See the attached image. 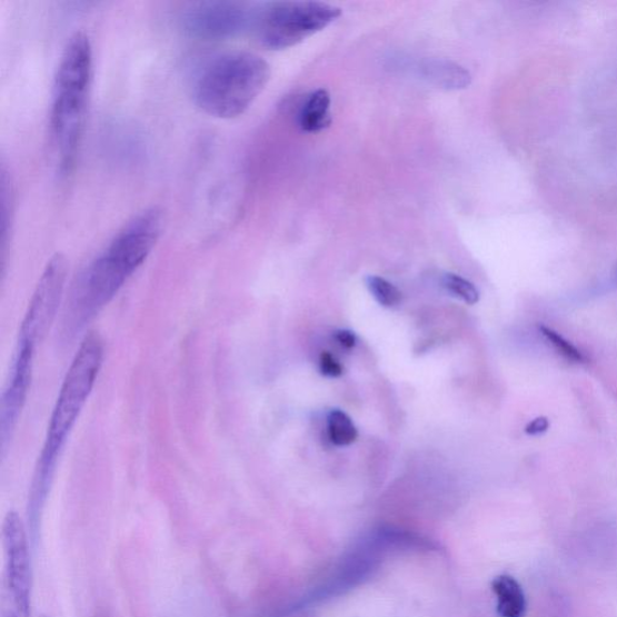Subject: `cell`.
<instances>
[{
  "instance_id": "7",
  "label": "cell",
  "mask_w": 617,
  "mask_h": 617,
  "mask_svg": "<svg viewBox=\"0 0 617 617\" xmlns=\"http://www.w3.org/2000/svg\"><path fill=\"white\" fill-rule=\"evenodd\" d=\"M252 12L235 2L193 4L183 16V28L200 40H225L246 31L252 24Z\"/></svg>"
},
{
  "instance_id": "13",
  "label": "cell",
  "mask_w": 617,
  "mask_h": 617,
  "mask_svg": "<svg viewBox=\"0 0 617 617\" xmlns=\"http://www.w3.org/2000/svg\"><path fill=\"white\" fill-rule=\"evenodd\" d=\"M538 331L543 338L550 344L555 351L565 358V360L578 365L586 362L585 355L577 347H574L565 337L554 331L553 328L538 325Z\"/></svg>"
},
{
  "instance_id": "4",
  "label": "cell",
  "mask_w": 617,
  "mask_h": 617,
  "mask_svg": "<svg viewBox=\"0 0 617 617\" xmlns=\"http://www.w3.org/2000/svg\"><path fill=\"white\" fill-rule=\"evenodd\" d=\"M270 76V66L261 56L247 51L220 53L199 69L195 102L212 118L237 119L262 93Z\"/></svg>"
},
{
  "instance_id": "8",
  "label": "cell",
  "mask_w": 617,
  "mask_h": 617,
  "mask_svg": "<svg viewBox=\"0 0 617 617\" xmlns=\"http://www.w3.org/2000/svg\"><path fill=\"white\" fill-rule=\"evenodd\" d=\"M36 348L18 344L16 360H13L10 378L2 399V411H0V436L2 447L6 448L8 440L16 432L21 412L26 406L28 394H30Z\"/></svg>"
},
{
  "instance_id": "15",
  "label": "cell",
  "mask_w": 617,
  "mask_h": 617,
  "mask_svg": "<svg viewBox=\"0 0 617 617\" xmlns=\"http://www.w3.org/2000/svg\"><path fill=\"white\" fill-rule=\"evenodd\" d=\"M442 283L449 293L464 300L466 305L475 306L480 299V293L475 283H471L462 277L447 275L444 277Z\"/></svg>"
},
{
  "instance_id": "5",
  "label": "cell",
  "mask_w": 617,
  "mask_h": 617,
  "mask_svg": "<svg viewBox=\"0 0 617 617\" xmlns=\"http://www.w3.org/2000/svg\"><path fill=\"white\" fill-rule=\"evenodd\" d=\"M341 16V10L322 2H276L253 16L261 44L269 50L292 48L318 33Z\"/></svg>"
},
{
  "instance_id": "17",
  "label": "cell",
  "mask_w": 617,
  "mask_h": 617,
  "mask_svg": "<svg viewBox=\"0 0 617 617\" xmlns=\"http://www.w3.org/2000/svg\"><path fill=\"white\" fill-rule=\"evenodd\" d=\"M550 428V421L548 418H545V416H540V418L535 419L534 421H530L526 428H525V432L528 436H540L545 432H548V429Z\"/></svg>"
},
{
  "instance_id": "3",
  "label": "cell",
  "mask_w": 617,
  "mask_h": 617,
  "mask_svg": "<svg viewBox=\"0 0 617 617\" xmlns=\"http://www.w3.org/2000/svg\"><path fill=\"white\" fill-rule=\"evenodd\" d=\"M93 77V51L83 32L71 36L61 56L53 84L51 129L60 167L73 169L82 140Z\"/></svg>"
},
{
  "instance_id": "9",
  "label": "cell",
  "mask_w": 617,
  "mask_h": 617,
  "mask_svg": "<svg viewBox=\"0 0 617 617\" xmlns=\"http://www.w3.org/2000/svg\"><path fill=\"white\" fill-rule=\"evenodd\" d=\"M420 74L439 89L457 91L467 89L471 82L469 71L447 60H428L420 67Z\"/></svg>"
},
{
  "instance_id": "12",
  "label": "cell",
  "mask_w": 617,
  "mask_h": 617,
  "mask_svg": "<svg viewBox=\"0 0 617 617\" xmlns=\"http://www.w3.org/2000/svg\"><path fill=\"white\" fill-rule=\"evenodd\" d=\"M327 434L337 447H349L358 437L350 416L339 409L329 411L327 416Z\"/></svg>"
},
{
  "instance_id": "10",
  "label": "cell",
  "mask_w": 617,
  "mask_h": 617,
  "mask_svg": "<svg viewBox=\"0 0 617 617\" xmlns=\"http://www.w3.org/2000/svg\"><path fill=\"white\" fill-rule=\"evenodd\" d=\"M492 590L497 596V611L500 617H524L526 598L518 581L510 576H499L492 581Z\"/></svg>"
},
{
  "instance_id": "14",
  "label": "cell",
  "mask_w": 617,
  "mask_h": 617,
  "mask_svg": "<svg viewBox=\"0 0 617 617\" xmlns=\"http://www.w3.org/2000/svg\"><path fill=\"white\" fill-rule=\"evenodd\" d=\"M367 287L380 306L394 308L400 303L401 293L390 281L380 277H368Z\"/></svg>"
},
{
  "instance_id": "1",
  "label": "cell",
  "mask_w": 617,
  "mask_h": 617,
  "mask_svg": "<svg viewBox=\"0 0 617 617\" xmlns=\"http://www.w3.org/2000/svg\"><path fill=\"white\" fill-rule=\"evenodd\" d=\"M159 208L142 211L113 238L106 252L86 270L71 293L67 326L81 329L102 310L148 260L161 235Z\"/></svg>"
},
{
  "instance_id": "16",
  "label": "cell",
  "mask_w": 617,
  "mask_h": 617,
  "mask_svg": "<svg viewBox=\"0 0 617 617\" xmlns=\"http://www.w3.org/2000/svg\"><path fill=\"white\" fill-rule=\"evenodd\" d=\"M342 367L336 360V357L329 352H324L320 356V371L327 378H339L342 375Z\"/></svg>"
},
{
  "instance_id": "18",
  "label": "cell",
  "mask_w": 617,
  "mask_h": 617,
  "mask_svg": "<svg viewBox=\"0 0 617 617\" xmlns=\"http://www.w3.org/2000/svg\"><path fill=\"white\" fill-rule=\"evenodd\" d=\"M336 340L339 346L346 349H352L356 346L357 338L354 332L348 331V329H340L335 335Z\"/></svg>"
},
{
  "instance_id": "6",
  "label": "cell",
  "mask_w": 617,
  "mask_h": 617,
  "mask_svg": "<svg viewBox=\"0 0 617 617\" xmlns=\"http://www.w3.org/2000/svg\"><path fill=\"white\" fill-rule=\"evenodd\" d=\"M68 275L66 257L56 253L37 283L19 335L21 346L37 348L48 335L61 305Z\"/></svg>"
},
{
  "instance_id": "2",
  "label": "cell",
  "mask_w": 617,
  "mask_h": 617,
  "mask_svg": "<svg viewBox=\"0 0 617 617\" xmlns=\"http://www.w3.org/2000/svg\"><path fill=\"white\" fill-rule=\"evenodd\" d=\"M105 358V342L97 334L83 339L63 380L57 398L44 448L39 457L31 497L30 509L41 511L46 505L52 484L57 462L67 439L74 428L79 416L88 404Z\"/></svg>"
},
{
  "instance_id": "11",
  "label": "cell",
  "mask_w": 617,
  "mask_h": 617,
  "mask_svg": "<svg viewBox=\"0 0 617 617\" xmlns=\"http://www.w3.org/2000/svg\"><path fill=\"white\" fill-rule=\"evenodd\" d=\"M329 108H331V96H329L328 91L320 89L312 92L300 111V128L307 133L322 131L324 128L331 123Z\"/></svg>"
}]
</instances>
